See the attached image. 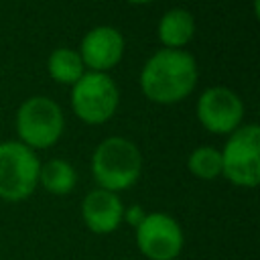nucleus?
<instances>
[{
  "instance_id": "nucleus-1",
  "label": "nucleus",
  "mask_w": 260,
  "mask_h": 260,
  "mask_svg": "<svg viewBox=\"0 0 260 260\" xmlns=\"http://www.w3.org/2000/svg\"><path fill=\"white\" fill-rule=\"evenodd\" d=\"M140 91L154 104L171 106L187 95L197 85L195 57L185 49H160L152 53L138 77Z\"/></svg>"
},
{
  "instance_id": "nucleus-2",
  "label": "nucleus",
  "mask_w": 260,
  "mask_h": 260,
  "mask_svg": "<svg viewBox=\"0 0 260 260\" xmlns=\"http://www.w3.org/2000/svg\"><path fill=\"white\" fill-rule=\"evenodd\" d=\"M142 173V154L138 146L124 136L102 140L91 154V175L102 189L120 193L130 189Z\"/></svg>"
},
{
  "instance_id": "nucleus-3",
  "label": "nucleus",
  "mask_w": 260,
  "mask_h": 260,
  "mask_svg": "<svg viewBox=\"0 0 260 260\" xmlns=\"http://www.w3.org/2000/svg\"><path fill=\"white\" fill-rule=\"evenodd\" d=\"M14 126L18 142L32 150H43L57 144L63 136L65 116L55 100L45 95H32L18 106Z\"/></svg>"
},
{
  "instance_id": "nucleus-4",
  "label": "nucleus",
  "mask_w": 260,
  "mask_h": 260,
  "mask_svg": "<svg viewBox=\"0 0 260 260\" xmlns=\"http://www.w3.org/2000/svg\"><path fill=\"white\" fill-rule=\"evenodd\" d=\"M221 152V175L238 187H256L260 183V128L244 124L228 134Z\"/></svg>"
},
{
  "instance_id": "nucleus-5",
  "label": "nucleus",
  "mask_w": 260,
  "mask_h": 260,
  "mask_svg": "<svg viewBox=\"0 0 260 260\" xmlns=\"http://www.w3.org/2000/svg\"><path fill=\"white\" fill-rule=\"evenodd\" d=\"M118 102V85L108 73L85 71L71 85V108L75 116L89 126L108 122L116 114Z\"/></svg>"
},
{
  "instance_id": "nucleus-6",
  "label": "nucleus",
  "mask_w": 260,
  "mask_h": 260,
  "mask_svg": "<svg viewBox=\"0 0 260 260\" xmlns=\"http://www.w3.org/2000/svg\"><path fill=\"white\" fill-rule=\"evenodd\" d=\"M39 156L18 140L0 142V199L16 203L39 185Z\"/></svg>"
},
{
  "instance_id": "nucleus-7",
  "label": "nucleus",
  "mask_w": 260,
  "mask_h": 260,
  "mask_svg": "<svg viewBox=\"0 0 260 260\" xmlns=\"http://www.w3.org/2000/svg\"><path fill=\"white\" fill-rule=\"evenodd\" d=\"M183 244V230L169 213H146L136 225V246L148 260H175L181 254Z\"/></svg>"
},
{
  "instance_id": "nucleus-8",
  "label": "nucleus",
  "mask_w": 260,
  "mask_h": 260,
  "mask_svg": "<svg viewBox=\"0 0 260 260\" xmlns=\"http://www.w3.org/2000/svg\"><path fill=\"white\" fill-rule=\"evenodd\" d=\"M197 118L211 134H232L242 126L244 104L234 89L225 85H213L199 95Z\"/></svg>"
},
{
  "instance_id": "nucleus-9",
  "label": "nucleus",
  "mask_w": 260,
  "mask_h": 260,
  "mask_svg": "<svg viewBox=\"0 0 260 260\" xmlns=\"http://www.w3.org/2000/svg\"><path fill=\"white\" fill-rule=\"evenodd\" d=\"M124 37L118 28L100 24L89 28L79 45V57L89 71H110L124 57Z\"/></svg>"
},
{
  "instance_id": "nucleus-10",
  "label": "nucleus",
  "mask_w": 260,
  "mask_h": 260,
  "mask_svg": "<svg viewBox=\"0 0 260 260\" xmlns=\"http://www.w3.org/2000/svg\"><path fill=\"white\" fill-rule=\"evenodd\" d=\"M124 205L118 193L108 191V189H93L85 195L81 203V219L87 225L89 232L104 236L112 234L114 230L120 228L124 221Z\"/></svg>"
},
{
  "instance_id": "nucleus-11",
  "label": "nucleus",
  "mask_w": 260,
  "mask_h": 260,
  "mask_svg": "<svg viewBox=\"0 0 260 260\" xmlns=\"http://www.w3.org/2000/svg\"><path fill=\"white\" fill-rule=\"evenodd\" d=\"M156 35L165 49H185L195 35V18L185 8H171L160 16Z\"/></svg>"
},
{
  "instance_id": "nucleus-12",
  "label": "nucleus",
  "mask_w": 260,
  "mask_h": 260,
  "mask_svg": "<svg viewBox=\"0 0 260 260\" xmlns=\"http://www.w3.org/2000/svg\"><path fill=\"white\" fill-rule=\"evenodd\" d=\"M47 71L53 81L63 83V85H73L85 73V65L75 49L59 47L49 55Z\"/></svg>"
},
{
  "instance_id": "nucleus-13",
  "label": "nucleus",
  "mask_w": 260,
  "mask_h": 260,
  "mask_svg": "<svg viewBox=\"0 0 260 260\" xmlns=\"http://www.w3.org/2000/svg\"><path fill=\"white\" fill-rule=\"evenodd\" d=\"M39 183L53 195H67L75 189L77 173L71 162L63 158H51L39 169Z\"/></svg>"
},
{
  "instance_id": "nucleus-14",
  "label": "nucleus",
  "mask_w": 260,
  "mask_h": 260,
  "mask_svg": "<svg viewBox=\"0 0 260 260\" xmlns=\"http://www.w3.org/2000/svg\"><path fill=\"white\" fill-rule=\"evenodd\" d=\"M187 169L197 179L211 181L221 175V152L213 146H199L189 154Z\"/></svg>"
},
{
  "instance_id": "nucleus-15",
  "label": "nucleus",
  "mask_w": 260,
  "mask_h": 260,
  "mask_svg": "<svg viewBox=\"0 0 260 260\" xmlns=\"http://www.w3.org/2000/svg\"><path fill=\"white\" fill-rule=\"evenodd\" d=\"M144 215H146V211H144L140 205H132L130 209H124V217H122V219H126L128 223H132V225L136 228V225L142 221Z\"/></svg>"
},
{
  "instance_id": "nucleus-16",
  "label": "nucleus",
  "mask_w": 260,
  "mask_h": 260,
  "mask_svg": "<svg viewBox=\"0 0 260 260\" xmlns=\"http://www.w3.org/2000/svg\"><path fill=\"white\" fill-rule=\"evenodd\" d=\"M126 2H130V4H148L152 0H126Z\"/></svg>"
}]
</instances>
